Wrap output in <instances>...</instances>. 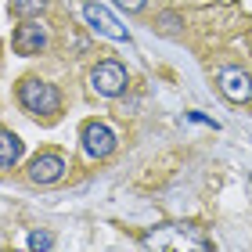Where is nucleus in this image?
Instances as JSON below:
<instances>
[{
	"instance_id": "obj_1",
	"label": "nucleus",
	"mask_w": 252,
	"mask_h": 252,
	"mask_svg": "<svg viewBox=\"0 0 252 252\" xmlns=\"http://www.w3.org/2000/svg\"><path fill=\"white\" fill-rule=\"evenodd\" d=\"M18 101L32 116H58V108H62L58 87L47 83V79H40V76H26L18 83Z\"/></svg>"
},
{
	"instance_id": "obj_6",
	"label": "nucleus",
	"mask_w": 252,
	"mask_h": 252,
	"mask_svg": "<svg viewBox=\"0 0 252 252\" xmlns=\"http://www.w3.org/2000/svg\"><path fill=\"white\" fill-rule=\"evenodd\" d=\"M216 87H220V94L227 101H234V105L252 101V76L242 72V68H223V72L216 76Z\"/></svg>"
},
{
	"instance_id": "obj_12",
	"label": "nucleus",
	"mask_w": 252,
	"mask_h": 252,
	"mask_svg": "<svg viewBox=\"0 0 252 252\" xmlns=\"http://www.w3.org/2000/svg\"><path fill=\"white\" fill-rule=\"evenodd\" d=\"M158 22H162V29H166V32H173V29L180 26V15H173V11H169V15H162Z\"/></svg>"
},
{
	"instance_id": "obj_3",
	"label": "nucleus",
	"mask_w": 252,
	"mask_h": 252,
	"mask_svg": "<svg viewBox=\"0 0 252 252\" xmlns=\"http://www.w3.org/2000/svg\"><path fill=\"white\" fill-rule=\"evenodd\" d=\"M148 249H209L202 234H194V227H162V231L144 238Z\"/></svg>"
},
{
	"instance_id": "obj_10",
	"label": "nucleus",
	"mask_w": 252,
	"mask_h": 252,
	"mask_svg": "<svg viewBox=\"0 0 252 252\" xmlns=\"http://www.w3.org/2000/svg\"><path fill=\"white\" fill-rule=\"evenodd\" d=\"M43 7H47V0H11V11L18 18H36Z\"/></svg>"
},
{
	"instance_id": "obj_8",
	"label": "nucleus",
	"mask_w": 252,
	"mask_h": 252,
	"mask_svg": "<svg viewBox=\"0 0 252 252\" xmlns=\"http://www.w3.org/2000/svg\"><path fill=\"white\" fill-rule=\"evenodd\" d=\"M83 152L90 158H105L116 152V133H112V126L105 123H87L83 126Z\"/></svg>"
},
{
	"instance_id": "obj_7",
	"label": "nucleus",
	"mask_w": 252,
	"mask_h": 252,
	"mask_svg": "<svg viewBox=\"0 0 252 252\" xmlns=\"http://www.w3.org/2000/svg\"><path fill=\"white\" fill-rule=\"evenodd\" d=\"M65 155H58V152H43V155H36L29 162V180L32 184H58V180L65 177Z\"/></svg>"
},
{
	"instance_id": "obj_5",
	"label": "nucleus",
	"mask_w": 252,
	"mask_h": 252,
	"mask_svg": "<svg viewBox=\"0 0 252 252\" xmlns=\"http://www.w3.org/2000/svg\"><path fill=\"white\" fill-rule=\"evenodd\" d=\"M83 18L90 22V29L94 32H101V36H108V40H130V32H126L123 26H119V18L112 15L108 7H101V4H83Z\"/></svg>"
},
{
	"instance_id": "obj_9",
	"label": "nucleus",
	"mask_w": 252,
	"mask_h": 252,
	"mask_svg": "<svg viewBox=\"0 0 252 252\" xmlns=\"http://www.w3.org/2000/svg\"><path fill=\"white\" fill-rule=\"evenodd\" d=\"M18 158H22V141H18V133L0 130V169H11Z\"/></svg>"
},
{
	"instance_id": "obj_2",
	"label": "nucleus",
	"mask_w": 252,
	"mask_h": 252,
	"mask_svg": "<svg viewBox=\"0 0 252 252\" xmlns=\"http://www.w3.org/2000/svg\"><path fill=\"white\" fill-rule=\"evenodd\" d=\"M90 90L97 97H119L126 90V68L119 62H101L90 68Z\"/></svg>"
},
{
	"instance_id": "obj_4",
	"label": "nucleus",
	"mask_w": 252,
	"mask_h": 252,
	"mask_svg": "<svg viewBox=\"0 0 252 252\" xmlns=\"http://www.w3.org/2000/svg\"><path fill=\"white\" fill-rule=\"evenodd\" d=\"M47 26L36 18H22V26L15 29V36H11V43H15V54H26V58H32V54L47 51Z\"/></svg>"
},
{
	"instance_id": "obj_13",
	"label": "nucleus",
	"mask_w": 252,
	"mask_h": 252,
	"mask_svg": "<svg viewBox=\"0 0 252 252\" xmlns=\"http://www.w3.org/2000/svg\"><path fill=\"white\" fill-rule=\"evenodd\" d=\"M119 7H126V11H144V4L148 0H116Z\"/></svg>"
},
{
	"instance_id": "obj_11",
	"label": "nucleus",
	"mask_w": 252,
	"mask_h": 252,
	"mask_svg": "<svg viewBox=\"0 0 252 252\" xmlns=\"http://www.w3.org/2000/svg\"><path fill=\"white\" fill-rule=\"evenodd\" d=\"M29 249H54V234H47V231H32V234H29Z\"/></svg>"
}]
</instances>
